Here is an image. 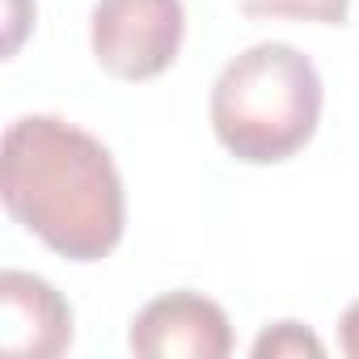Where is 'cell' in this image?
I'll return each mask as SVG.
<instances>
[{
  "label": "cell",
  "mask_w": 359,
  "mask_h": 359,
  "mask_svg": "<svg viewBox=\"0 0 359 359\" xmlns=\"http://www.w3.org/2000/svg\"><path fill=\"white\" fill-rule=\"evenodd\" d=\"M182 0H97L89 13L93 60L118 81H152L169 72L182 51Z\"/></svg>",
  "instance_id": "cell-3"
},
{
  "label": "cell",
  "mask_w": 359,
  "mask_h": 359,
  "mask_svg": "<svg viewBox=\"0 0 359 359\" xmlns=\"http://www.w3.org/2000/svg\"><path fill=\"white\" fill-rule=\"evenodd\" d=\"M245 18H287V22H317V26H346L351 0H241Z\"/></svg>",
  "instance_id": "cell-6"
},
{
  "label": "cell",
  "mask_w": 359,
  "mask_h": 359,
  "mask_svg": "<svg viewBox=\"0 0 359 359\" xmlns=\"http://www.w3.org/2000/svg\"><path fill=\"white\" fill-rule=\"evenodd\" d=\"M338 346H342V355L359 359V300H351L338 321Z\"/></svg>",
  "instance_id": "cell-8"
},
{
  "label": "cell",
  "mask_w": 359,
  "mask_h": 359,
  "mask_svg": "<svg viewBox=\"0 0 359 359\" xmlns=\"http://www.w3.org/2000/svg\"><path fill=\"white\" fill-rule=\"evenodd\" d=\"M9 216L68 262H102L127 229L123 173L110 148L60 114H22L0 140Z\"/></svg>",
  "instance_id": "cell-1"
},
{
  "label": "cell",
  "mask_w": 359,
  "mask_h": 359,
  "mask_svg": "<svg viewBox=\"0 0 359 359\" xmlns=\"http://www.w3.org/2000/svg\"><path fill=\"white\" fill-rule=\"evenodd\" d=\"M258 359H321L325 355V346H321V338L309 330V325H300V321H275L271 330H262L258 338H254V346H250Z\"/></svg>",
  "instance_id": "cell-7"
},
{
  "label": "cell",
  "mask_w": 359,
  "mask_h": 359,
  "mask_svg": "<svg viewBox=\"0 0 359 359\" xmlns=\"http://www.w3.org/2000/svg\"><path fill=\"white\" fill-rule=\"evenodd\" d=\"M127 346L140 359H224L233 351V325L212 296L169 292L135 313Z\"/></svg>",
  "instance_id": "cell-4"
},
{
  "label": "cell",
  "mask_w": 359,
  "mask_h": 359,
  "mask_svg": "<svg viewBox=\"0 0 359 359\" xmlns=\"http://www.w3.org/2000/svg\"><path fill=\"white\" fill-rule=\"evenodd\" d=\"M72 346V304L30 271L0 275V351L55 359Z\"/></svg>",
  "instance_id": "cell-5"
},
{
  "label": "cell",
  "mask_w": 359,
  "mask_h": 359,
  "mask_svg": "<svg viewBox=\"0 0 359 359\" xmlns=\"http://www.w3.org/2000/svg\"><path fill=\"white\" fill-rule=\"evenodd\" d=\"M321 106V72L300 47L254 43L233 55L212 85V131L229 156L279 165L317 135Z\"/></svg>",
  "instance_id": "cell-2"
}]
</instances>
